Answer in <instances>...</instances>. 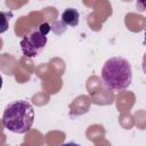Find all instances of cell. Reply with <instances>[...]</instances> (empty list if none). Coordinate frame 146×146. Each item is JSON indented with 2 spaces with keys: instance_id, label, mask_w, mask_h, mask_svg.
Masks as SVG:
<instances>
[{
  "instance_id": "obj_1",
  "label": "cell",
  "mask_w": 146,
  "mask_h": 146,
  "mask_svg": "<svg viewBox=\"0 0 146 146\" xmlns=\"http://www.w3.org/2000/svg\"><path fill=\"white\" fill-rule=\"evenodd\" d=\"M34 123V110L29 100H15L9 103L2 114V125L10 132L25 133Z\"/></svg>"
},
{
  "instance_id": "obj_2",
  "label": "cell",
  "mask_w": 146,
  "mask_h": 146,
  "mask_svg": "<svg viewBox=\"0 0 146 146\" xmlns=\"http://www.w3.org/2000/svg\"><path fill=\"white\" fill-rule=\"evenodd\" d=\"M102 81L105 88L113 91L127 89L132 81L131 64L123 57H111L103 65Z\"/></svg>"
},
{
  "instance_id": "obj_3",
  "label": "cell",
  "mask_w": 146,
  "mask_h": 146,
  "mask_svg": "<svg viewBox=\"0 0 146 146\" xmlns=\"http://www.w3.org/2000/svg\"><path fill=\"white\" fill-rule=\"evenodd\" d=\"M50 32V25L48 23L40 24L36 29L30 31L19 42L21 50L27 58H34L44 49L47 44V35Z\"/></svg>"
},
{
  "instance_id": "obj_4",
  "label": "cell",
  "mask_w": 146,
  "mask_h": 146,
  "mask_svg": "<svg viewBox=\"0 0 146 146\" xmlns=\"http://www.w3.org/2000/svg\"><path fill=\"white\" fill-rule=\"evenodd\" d=\"M79 11L74 8H67L62 14V22L68 26H76L79 24Z\"/></svg>"
},
{
  "instance_id": "obj_5",
  "label": "cell",
  "mask_w": 146,
  "mask_h": 146,
  "mask_svg": "<svg viewBox=\"0 0 146 146\" xmlns=\"http://www.w3.org/2000/svg\"><path fill=\"white\" fill-rule=\"evenodd\" d=\"M141 66H143V71H144V73L146 74V52L144 54V57H143V63H141Z\"/></svg>"
},
{
  "instance_id": "obj_6",
  "label": "cell",
  "mask_w": 146,
  "mask_h": 146,
  "mask_svg": "<svg viewBox=\"0 0 146 146\" xmlns=\"http://www.w3.org/2000/svg\"><path fill=\"white\" fill-rule=\"evenodd\" d=\"M141 6H144V7L139 9L140 11H141V10H145V9H146V2H145V1H144V2H137V7H138V8H139V7H141Z\"/></svg>"
},
{
  "instance_id": "obj_7",
  "label": "cell",
  "mask_w": 146,
  "mask_h": 146,
  "mask_svg": "<svg viewBox=\"0 0 146 146\" xmlns=\"http://www.w3.org/2000/svg\"><path fill=\"white\" fill-rule=\"evenodd\" d=\"M62 146H80V145H79V144H76V143L70 141V143H65V144H63Z\"/></svg>"
},
{
  "instance_id": "obj_8",
  "label": "cell",
  "mask_w": 146,
  "mask_h": 146,
  "mask_svg": "<svg viewBox=\"0 0 146 146\" xmlns=\"http://www.w3.org/2000/svg\"><path fill=\"white\" fill-rule=\"evenodd\" d=\"M144 42H145V44H146V29H145V40H144Z\"/></svg>"
}]
</instances>
